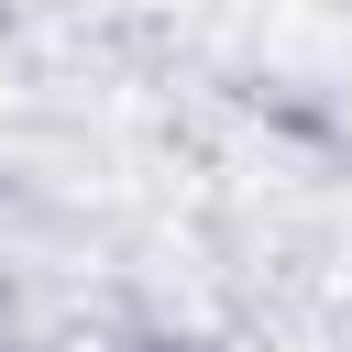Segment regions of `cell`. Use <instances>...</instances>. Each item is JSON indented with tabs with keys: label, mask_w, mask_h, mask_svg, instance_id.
Here are the masks:
<instances>
[]
</instances>
